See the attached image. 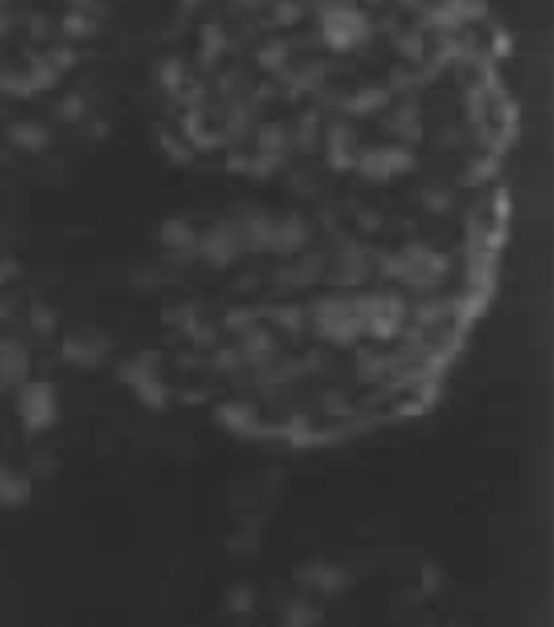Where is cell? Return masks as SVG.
Listing matches in <instances>:
<instances>
[{
  "instance_id": "5b68a950",
  "label": "cell",
  "mask_w": 554,
  "mask_h": 627,
  "mask_svg": "<svg viewBox=\"0 0 554 627\" xmlns=\"http://www.w3.org/2000/svg\"><path fill=\"white\" fill-rule=\"evenodd\" d=\"M158 242L174 261L196 258V245H199V231L182 218L163 220L158 228Z\"/></svg>"
},
{
  "instance_id": "ba28073f",
  "label": "cell",
  "mask_w": 554,
  "mask_h": 627,
  "mask_svg": "<svg viewBox=\"0 0 554 627\" xmlns=\"http://www.w3.org/2000/svg\"><path fill=\"white\" fill-rule=\"evenodd\" d=\"M354 133L351 128L343 123H337L335 128H329V136H326V147H329V155L335 158V161H351L354 158V139H351Z\"/></svg>"
},
{
  "instance_id": "8992f818",
  "label": "cell",
  "mask_w": 554,
  "mask_h": 627,
  "mask_svg": "<svg viewBox=\"0 0 554 627\" xmlns=\"http://www.w3.org/2000/svg\"><path fill=\"white\" fill-rule=\"evenodd\" d=\"M359 169L375 180H389L394 174L411 169V155L405 150H397V147H381V150L364 152Z\"/></svg>"
},
{
  "instance_id": "277c9868",
  "label": "cell",
  "mask_w": 554,
  "mask_h": 627,
  "mask_svg": "<svg viewBox=\"0 0 554 627\" xmlns=\"http://www.w3.org/2000/svg\"><path fill=\"white\" fill-rule=\"evenodd\" d=\"M440 261L438 256H432L427 250H405L400 256L394 258V275L400 277L402 283L408 285H430L435 283V277H438V269Z\"/></svg>"
},
{
  "instance_id": "3957f363",
  "label": "cell",
  "mask_w": 554,
  "mask_h": 627,
  "mask_svg": "<svg viewBox=\"0 0 554 627\" xmlns=\"http://www.w3.org/2000/svg\"><path fill=\"white\" fill-rule=\"evenodd\" d=\"M123 380L134 389V394L142 399L150 408H163L166 389H163L161 378H158V367L150 356H139V359L128 361L123 367Z\"/></svg>"
},
{
  "instance_id": "52a82bcc",
  "label": "cell",
  "mask_w": 554,
  "mask_h": 627,
  "mask_svg": "<svg viewBox=\"0 0 554 627\" xmlns=\"http://www.w3.org/2000/svg\"><path fill=\"white\" fill-rule=\"evenodd\" d=\"M104 353L106 342L96 332L68 334L63 340V356L68 364H77V367H96L98 361L104 359Z\"/></svg>"
},
{
  "instance_id": "6da1fadb",
  "label": "cell",
  "mask_w": 554,
  "mask_h": 627,
  "mask_svg": "<svg viewBox=\"0 0 554 627\" xmlns=\"http://www.w3.org/2000/svg\"><path fill=\"white\" fill-rule=\"evenodd\" d=\"M245 247L234 220L226 223H215L204 234H199V245H196V258H201L207 266H229L234 264Z\"/></svg>"
},
{
  "instance_id": "9c48e42d",
  "label": "cell",
  "mask_w": 554,
  "mask_h": 627,
  "mask_svg": "<svg viewBox=\"0 0 554 627\" xmlns=\"http://www.w3.org/2000/svg\"><path fill=\"white\" fill-rule=\"evenodd\" d=\"M291 144H297L302 152H316V147L321 144V128H318L316 120L313 123L302 120L297 131H294V136H291Z\"/></svg>"
},
{
  "instance_id": "4fadbf2b",
  "label": "cell",
  "mask_w": 554,
  "mask_h": 627,
  "mask_svg": "<svg viewBox=\"0 0 554 627\" xmlns=\"http://www.w3.org/2000/svg\"><path fill=\"white\" fill-rule=\"evenodd\" d=\"M161 82L166 87H177L182 82V66L177 60H166L161 66Z\"/></svg>"
},
{
  "instance_id": "7a4b0ae2",
  "label": "cell",
  "mask_w": 554,
  "mask_h": 627,
  "mask_svg": "<svg viewBox=\"0 0 554 627\" xmlns=\"http://www.w3.org/2000/svg\"><path fill=\"white\" fill-rule=\"evenodd\" d=\"M324 33L329 47L351 49L367 41L370 28H367V19L359 11L348 9V6H337V9L326 11Z\"/></svg>"
},
{
  "instance_id": "7c38bea8",
  "label": "cell",
  "mask_w": 554,
  "mask_h": 627,
  "mask_svg": "<svg viewBox=\"0 0 554 627\" xmlns=\"http://www.w3.org/2000/svg\"><path fill=\"white\" fill-rule=\"evenodd\" d=\"M82 112H85L82 95H66V98L60 101V117H66V120H79Z\"/></svg>"
},
{
  "instance_id": "8fae6325",
  "label": "cell",
  "mask_w": 554,
  "mask_h": 627,
  "mask_svg": "<svg viewBox=\"0 0 554 627\" xmlns=\"http://www.w3.org/2000/svg\"><path fill=\"white\" fill-rule=\"evenodd\" d=\"M318 617L310 606H291L286 611V622L283 627H316Z\"/></svg>"
},
{
  "instance_id": "30bf717a",
  "label": "cell",
  "mask_w": 554,
  "mask_h": 627,
  "mask_svg": "<svg viewBox=\"0 0 554 627\" xmlns=\"http://www.w3.org/2000/svg\"><path fill=\"white\" fill-rule=\"evenodd\" d=\"M386 104V93H381V90H362V93H356L354 98H351V112L356 114H373L375 109H381V106Z\"/></svg>"
}]
</instances>
